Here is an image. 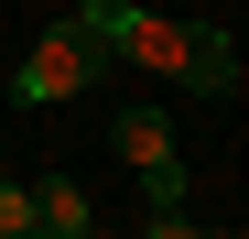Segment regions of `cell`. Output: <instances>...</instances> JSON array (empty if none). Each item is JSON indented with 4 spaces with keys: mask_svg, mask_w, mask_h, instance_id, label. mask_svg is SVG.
Returning <instances> with one entry per match:
<instances>
[{
    "mask_svg": "<svg viewBox=\"0 0 249 239\" xmlns=\"http://www.w3.org/2000/svg\"><path fill=\"white\" fill-rule=\"evenodd\" d=\"M76 22H87V44H98L108 65H141V76H162V87H195V98H228V87H238L228 33L162 22V11H141V0H76Z\"/></svg>",
    "mask_w": 249,
    "mask_h": 239,
    "instance_id": "obj_1",
    "label": "cell"
},
{
    "mask_svg": "<svg viewBox=\"0 0 249 239\" xmlns=\"http://www.w3.org/2000/svg\"><path fill=\"white\" fill-rule=\"evenodd\" d=\"M108 76V55L87 44V22H54V33H33V55L11 65V109H65V98H87Z\"/></svg>",
    "mask_w": 249,
    "mask_h": 239,
    "instance_id": "obj_2",
    "label": "cell"
},
{
    "mask_svg": "<svg viewBox=\"0 0 249 239\" xmlns=\"http://www.w3.org/2000/svg\"><path fill=\"white\" fill-rule=\"evenodd\" d=\"M108 131H119V163H130V174L152 185V207H184V163H174V120H162V109H119Z\"/></svg>",
    "mask_w": 249,
    "mask_h": 239,
    "instance_id": "obj_3",
    "label": "cell"
},
{
    "mask_svg": "<svg viewBox=\"0 0 249 239\" xmlns=\"http://www.w3.org/2000/svg\"><path fill=\"white\" fill-rule=\"evenodd\" d=\"M33 228H44V239H87V228H98V207H87V185H65V174H44V185H33Z\"/></svg>",
    "mask_w": 249,
    "mask_h": 239,
    "instance_id": "obj_4",
    "label": "cell"
},
{
    "mask_svg": "<svg viewBox=\"0 0 249 239\" xmlns=\"http://www.w3.org/2000/svg\"><path fill=\"white\" fill-rule=\"evenodd\" d=\"M0 239H33V185L0 174Z\"/></svg>",
    "mask_w": 249,
    "mask_h": 239,
    "instance_id": "obj_5",
    "label": "cell"
}]
</instances>
